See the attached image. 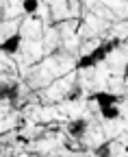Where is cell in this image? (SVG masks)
I'll list each match as a JSON object with an SVG mask.
<instances>
[{"label":"cell","instance_id":"cell-1","mask_svg":"<svg viewBox=\"0 0 128 157\" xmlns=\"http://www.w3.org/2000/svg\"><path fill=\"white\" fill-rule=\"evenodd\" d=\"M20 96V85L9 83V81H0V101L2 103H15Z\"/></svg>","mask_w":128,"mask_h":157},{"label":"cell","instance_id":"cell-2","mask_svg":"<svg viewBox=\"0 0 128 157\" xmlns=\"http://www.w3.org/2000/svg\"><path fill=\"white\" fill-rule=\"evenodd\" d=\"M87 129H89V124H87L85 118H74V120L67 122V133L74 137V140H83L85 133H87Z\"/></svg>","mask_w":128,"mask_h":157},{"label":"cell","instance_id":"cell-3","mask_svg":"<svg viewBox=\"0 0 128 157\" xmlns=\"http://www.w3.org/2000/svg\"><path fill=\"white\" fill-rule=\"evenodd\" d=\"M91 101H96V105H98V109H100V107L117 105V103H119V96L113 94V92H96L94 96H91Z\"/></svg>","mask_w":128,"mask_h":157},{"label":"cell","instance_id":"cell-4","mask_svg":"<svg viewBox=\"0 0 128 157\" xmlns=\"http://www.w3.org/2000/svg\"><path fill=\"white\" fill-rule=\"evenodd\" d=\"M20 42H22V35L20 33H13L11 37H7L2 44H0V52H7V55H15L20 50Z\"/></svg>","mask_w":128,"mask_h":157},{"label":"cell","instance_id":"cell-5","mask_svg":"<svg viewBox=\"0 0 128 157\" xmlns=\"http://www.w3.org/2000/svg\"><path fill=\"white\" fill-rule=\"evenodd\" d=\"M100 116L104 118V120H117V118L122 116L119 107L117 105H111V107H100Z\"/></svg>","mask_w":128,"mask_h":157},{"label":"cell","instance_id":"cell-6","mask_svg":"<svg viewBox=\"0 0 128 157\" xmlns=\"http://www.w3.org/2000/svg\"><path fill=\"white\" fill-rule=\"evenodd\" d=\"M78 70H89V68H94V66H98V61H96V57L91 55V52H87V55H83L80 59H78Z\"/></svg>","mask_w":128,"mask_h":157},{"label":"cell","instance_id":"cell-7","mask_svg":"<svg viewBox=\"0 0 128 157\" xmlns=\"http://www.w3.org/2000/svg\"><path fill=\"white\" fill-rule=\"evenodd\" d=\"M78 98H83V87L74 83V85H72V87L67 90V94H65V101L74 103V101H78Z\"/></svg>","mask_w":128,"mask_h":157},{"label":"cell","instance_id":"cell-8","mask_svg":"<svg viewBox=\"0 0 128 157\" xmlns=\"http://www.w3.org/2000/svg\"><path fill=\"white\" fill-rule=\"evenodd\" d=\"M94 155H96V157H111V144H108V142L100 144V146L94 151Z\"/></svg>","mask_w":128,"mask_h":157},{"label":"cell","instance_id":"cell-9","mask_svg":"<svg viewBox=\"0 0 128 157\" xmlns=\"http://www.w3.org/2000/svg\"><path fill=\"white\" fill-rule=\"evenodd\" d=\"M22 7H24V13H35L39 9V2L37 0H26V2H22Z\"/></svg>","mask_w":128,"mask_h":157}]
</instances>
